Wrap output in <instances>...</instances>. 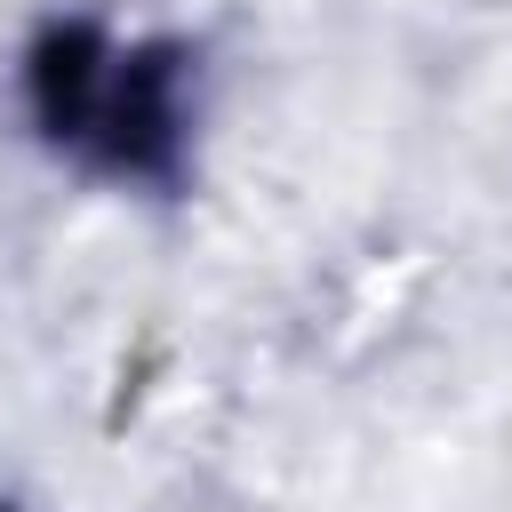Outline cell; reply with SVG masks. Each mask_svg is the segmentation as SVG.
Returning a JSON list of instances; mask_svg holds the SVG:
<instances>
[{
    "label": "cell",
    "instance_id": "obj_1",
    "mask_svg": "<svg viewBox=\"0 0 512 512\" xmlns=\"http://www.w3.org/2000/svg\"><path fill=\"white\" fill-rule=\"evenodd\" d=\"M32 112L64 152L112 176H168L184 144V64L176 48H120L96 24H56L32 48Z\"/></svg>",
    "mask_w": 512,
    "mask_h": 512
}]
</instances>
